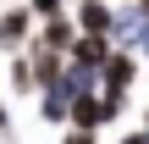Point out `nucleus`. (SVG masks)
I'll list each match as a JSON object with an SVG mask.
<instances>
[{"instance_id": "obj_4", "label": "nucleus", "mask_w": 149, "mask_h": 144, "mask_svg": "<svg viewBox=\"0 0 149 144\" xmlns=\"http://www.w3.org/2000/svg\"><path fill=\"white\" fill-rule=\"evenodd\" d=\"M77 22H83V33H111V11L100 0H83L77 6Z\"/></svg>"}, {"instance_id": "obj_11", "label": "nucleus", "mask_w": 149, "mask_h": 144, "mask_svg": "<svg viewBox=\"0 0 149 144\" xmlns=\"http://www.w3.org/2000/svg\"><path fill=\"white\" fill-rule=\"evenodd\" d=\"M144 144H149V133H144Z\"/></svg>"}, {"instance_id": "obj_8", "label": "nucleus", "mask_w": 149, "mask_h": 144, "mask_svg": "<svg viewBox=\"0 0 149 144\" xmlns=\"http://www.w3.org/2000/svg\"><path fill=\"white\" fill-rule=\"evenodd\" d=\"M66 144H94V128H77V133H72Z\"/></svg>"}, {"instance_id": "obj_9", "label": "nucleus", "mask_w": 149, "mask_h": 144, "mask_svg": "<svg viewBox=\"0 0 149 144\" xmlns=\"http://www.w3.org/2000/svg\"><path fill=\"white\" fill-rule=\"evenodd\" d=\"M0 122H6V105H0Z\"/></svg>"}, {"instance_id": "obj_2", "label": "nucleus", "mask_w": 149, "mask_h": 144, "mask_svg": "<svg viewBox=\"0 0 149 144\" xmlns=\"http://www.w3.org/2000/svg\"><path fill=\"white\" fill-rule=\"evenodd\" d=\"M133 72H138L133 55H105V100H122L133 89Z\"/></svg>"}, {"instance_id": "obj_6", "label": "nucleus", "mask_w": 149, "mask_h": 144, "mask_svg": "<svg viewBox=\"0 0 149 144\" xmlns=\"http://www.w3.org/2000/svg\"><path fill=\"white\" fill-rule=\"evenodd\" d=\"M44 44H72V22H61V17H44Z\"/></svg>"}, {"instance_id": "obj_1", "label": "nucleus", "mask_w": 149, "mask_h": 144, "mask_svg": "<svg viewBox=\"0 0 149 144\" xmlns=\"http://www.w3.org/2000/svg\"><path fill=\"white\" fill-rule=\"evenodd\" d=\"M116 117V100H94V94H72V122L77 128H100V122H111Z\"/></svg>"}, {"instance_id": "obj_7", "label": "nucleus", "mask_w": 149, "mask_h": 144, "mask_svg": "<svg viewBox=\"0 0 149 144\" xmlns=\"http://www.w3.org/2000/svg\"><path fill=\"white\" fill-rule=\"evenodd\" d=\"M33 11H39V17H55V11H61V0H33Z\"/></svg>"}, {"instance_id": "obj_5", "label": "nucleus", "mask_w": 149, "mask_h": 144, "mask_svg": "<svg viewBox=\"0 0 149 144\" xmlns=\"http://www.w3.org/2000/svg\"><path fill=\"white\" fill-rule=\"evenodd\" d=\"M72 55H77V67H100L105 61V33H83L72 44Z\"/></svg>"}, {"instance_id": "obj_3", "label": "nucleus", "mask_w": 149, "mask_h": 144, "mask_svg": "<svg viewBox=\"0 0 149 144\" xmlns=\"http://www.w3.org/2000/svg\"><path fill=\"white\" fill-rule=\"evenodd\" d=\"M33 17H39V11H6V17H0V44H6V50H11V44H22Z\"/></svg>"}, {"instance_id": "obj_10", "label": "nucleus", "mask_w": 149, "mask_h": 144, "mask_svg": "<svg viewBox=\"0 0 149 144\" xmlns=\"http://www.w3.org/2000/svg\"><path fill=\"white\" fill-rule=\"evenodd\" d=\"M144 11H149V0H144Z\"/></svg>"}]
</instances>
